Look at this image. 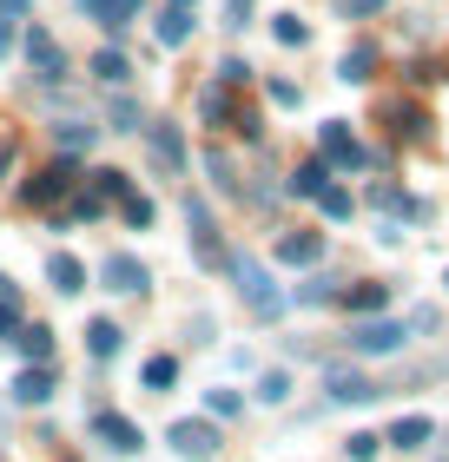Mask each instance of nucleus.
I'll list each match as a JSON object with an SVG mask.
<instances>
[{"instance_id":"41","label":"nucleus","mask_w":449,"mask_h":462,"mask_svg":"<svg viewBox=\"0 0 449 462\" xmlns=\"http://www.w3.org/2000/svg\"><path fill=\"white\" fill-rule=\"evenodd\" d=\"M99 212H106L99 192H80V199H73V218H99Z\"/></svg>"},{"instance_id":"10","label":"nucleus","mask_w":449,"mask_h":462,"mask_svg":"<svg viewBox=\"0 0 449 462\" xmlns=\"http://www.w3.org/2000/svg\"><path fill=\"white\" fill-rule=\"evenodd\" d=\"M145 139H153V159L165 165V172H185V139H179V125H145Z\"/></svg>"},{"instance_id":"32","label":"nucleus","mask_w":449,"mask_h":462,"mask_svg":"<svg viewBox=\"0 0 449 462\" xmlns=\"http://www.w3.org/2000/svg\"><path fill=\"white\" fill-rule=\"evenodd\" d=\"M285 396H291V376L285 370H265L258 376V403H285Z\"/></svg>"},{"instance_id":"8","label":"nucleus","mask_w":449,"mask_h":462,"mask_svg":"<svg viewBox=\"0 0 449 462\" xmlns=\"http://www.w3.org/2000/svg\"><path fill=\"white\" fill-rule=\"evenodd\" d=\"M67 192H73V159H60V165H47V172H33L27 185H20V199H27V205H53Z\"/></svg>"},{"instance_id":"44","label":"nucleus","mask_w":449,"mask_h":462,"mask_svg":"<svg viewBox=\"0 0 449 462\" xmlns=\"http://www.w3.org/2000/svg\"><path fill=\"white\" fill-rule=\"evenodd\" d=\"M7 47H14V20L0 14V53H7Z\"/></svg>"},{"instance_id":"28","label":"nucleus","mask_w":449,"mask_h":462,"mask_svg":"<svg viewBox=\"0 0 449 462\" xmlns=\"http://www.w3.org/2000/svg\"><path fill=\"white\" fill-rule=\"evenodd\" d=\"M106 113H113V125H119V133H145V113H139V99L113 93V106H106Z\"/></svg>"},{"instance_id":"11","label":"nucleus","mask_w":449,"mask_h":462,"mask_svg":"<svg viewBox=\"0 0 449 462\" xmlns=\"http://www.w3.org/2000/svg\"><path fill=\"white\" fill-rule=\"evenodd\" d=\"M47 284L60 291V298H73V291H87V264H80L73 251H53L47 258Z\"/></svg>"},{"instance_id":"24","label":"nucleus","mask_w":449,"mask_h":462,"mask_svg":"<svg viewBox=\"0 0 449 462\" xmlns=\"http://www.w3.org/2000/svg\"><path fill=\"white\" fill-rule=\"evenodd\" d=\"M344 304H351V318H377V310L390 304V291L383 284H357V291H344Z\"/></svg>"},{"instance_id":"43","label":"nucleus","mask_w":449,"mask_h":462,"mask_svg":"<svg viewBox=\"0 0 449 462\" xmlns=\"http://www.w3.org/2000/svg\"><path fill=\"white\" fill-rule=\"evenodd\" d=\"M20 330V304H0V337H14Z\"/></svg>"},{"instance_id":"30","label":"nucleus","mask_w":449,"mask_h":462,"mask_svg":"<svg viewBox=\"0 0 449 462\" xmlns=\"http://www.w3.org/2000/svg\"><path fill=\"white\" fill-rule=\"evenodd\" d=\"M271 33H277V47H304V40H311V27H304L297 14H277V20H271Z\"/></svg>"},{"instance_id":"3","label":"nucleus","mask_w":449,"mask_h":462,"mask_svg":"<svg viewBox=\"0 0 449 462\" xmlns=\"http://www.w3.org/2000/svg\"><path fill=\"white\" fill-rule=\"evenodd\" d=\"M20 47H27V67H33L40 87H60V79H67V53H60V40H53L47 27H27Z\"/></svg>"},{"instance_id":"9","label":"nucleus","mask_w":449,"mask_h":462,"mask_svg":"<svg viewBox=\"0 0 449 462\" xmlns=\"http://www.w3.org/2000/svg\"><path fill=\"white\" fill-rule=\"evenodd\" d=\"M73 7L87 14L93 27H106V33H126V27L139 20V7H145V0H73Z\"/></svg>"},{"instance_id":"46","label":"nucleus","mask_w":449,"mask_h":462,"mask_svg":"<svg viewBox=\"0 0 449 462\" xmlns=\"http://www.w3.org/2000/svg\"><path fill=\"white\" fill-rule=\"evenodd\" d=\"M443 284H449V271H443Z\"/></svg>"},{"instance_id":"22","label":"nucleus","mask_w":449,"mask_h":462,"mask_svg":"<svg viewBox=\"0 0 449 462\" xmlns=\"http://www.w3.org/2000/svg\"><path fill=\"white\" fill-rule=\"evenodd\" d=\"M119 337H126V330H119L113 318H93V324H87V350L99 356V364H106V356H119Z\"/></svg>"},{"instance_id":"15","label":"nucleus","mask_w":449,"mask_h":462,"mask_svg":"<svg viewBox=\"0 0 449 462\" xmlns=\"http://www.w3.org/2000/svg\"><path fill=\"white\" fill-rule=\"evenodd\" d=\"M93 139H99V125H93V119H67V125L53 133L60 159H80V152H93Z\"/></svg>"},{"instance_id":"40","label":"nucleus","mask_w":449,"mask_h":462,"mask_svg":"<svg viewBox=\"0 0 449 462\" xmlns=\"http://www.w3.org/2000/svg\"><path fill=\"white\" fill-rule=\"evenodd\" d=\"M245 79H251L245 60H225V67H219V87H245Z\"/></svg>"},{"instance_id":"2","label":"nucleus","mask_w":449,"mask_h":462,"mask_svg":"<svg viewBox=\"0 0 449 462\" xmlns=\"http://www.w3.org/2000/svg\"><path fill=\"white\" fill-rule=\"evenodd\" d=\"M344 344H351V356H390V350L410 344V330L390 324V318H357V324L344 330Z\"/></svg>"},{"instance_id":"34","label":"nucleus","mask_w":449,"mask_h":462,"mask_svg":"<svg viewBox=\"0 0 449 462\" xmlns=\"http://www.w3.org/2000/svg\"><path fill=\"white\" fill-rule=\"evenodd\" d=\"M205 410H211V416H239L245 396H239V390H205Z\"/></svg>"},{"instance_id":"42","label":"nucleus","mask_w":449,"mask_h":462,"mask_svg":"<svg viewBox=\"0 0 449 462\" xmlns=\"http://www.w3.org/2000/svg\"><path fill=\"white\" fill-rule=\"evenodd\" d=\"M390 0H344V20H363V14H383Z\"/></svg>"},{"instance_id":"21","label":"nucleus","mask_w":449,"mask_h":462,"mask_svg":"<svg viewBox=\"0 0 449 462\" xmlns=\"http://www.w3.org/2000/svg\"><path fill=\"white\" fill-rule=\"evenodd\" d=\"M87 73H99V79H106V87H126V79H133V60H126L119 47H99Z\"/></svg>"},{"instance_id":"16","label":"nucleus","mask_w":449,"mask_h":462,"mask_svg":"<svg viewBox=\"0 0 449 462\" xmlns=\"http://www.w3.org/2000/svg\"><path fill=\"white\" fill-rule=\"evenodd\" d=\"M430 436H436V423H430V416H397L383 443H397V449H423V443H430Z\"/></svg>"},{"instance_id":"26","label":"nucleus","mask_w":449,"mask_h":462,"mask_svg":"<svg viewBox=\"0 0 449 462\" xmlns=\"http://www.w3.org/2000/svg\"><path fill=\"white\" fill-rule=\"evenodd\" d=\"M370 205H377V212H403V218H416V212H423V205H410V199H403L390 179H383V185H370Z\"/></svg>"},{"instance_id":"5","label":"nucleus","mask_w":449,"mask_h":462,"mask_svg":"<svg viewBox=\"0 0 449 462\" xmlns=\"http://www.w3.org/2000/svg\"><path fill=\"white\" fill-rule=\"evenodd\" d=\"M317 145H324V165H337V172H357V165H363V145L351 139L344 119H324V125H317Z\"/></svg>"},{"instance_id":"7","label":"nucleus","mask_w":449,"mask_h":462,"mask_svg":"<svg viewBox=\"0 0 449 462\" xmlns=\"http://www.w3.org/2000/svg\"><path fill=\"white\" fill-rule=\"evenodd\" d=\"M173 449H179L185 462H211V456H219V430H211V423H192V416H179V423H173Z\"/></svg>"},{"instance_id":"33","label":"nucleus","mask_w":449,"mask_h":462,"mask_svg":"<svg viewBox=\"0 0 449 462\" xmlns=\"http://www.w3.org/2000/svg\"><path fill=\"white\" fill-rule=\"evenodd\" d=\"M93 192H99V199H126V172H119V165H99V172H93Z\"/></svg>"},{"instance_id":"20","label":"nucleus","mask_w":449,"mask_h":462,"mask_svg":"<svg viewBox=\"0 0 449 462\" xmlns=\"http://www.w3.org/2000/svg\"><path fill=\"white\" fill-rule=\"evenodd\" d=\"M14 344H20V356H27V364H47V356H53V330H47V324H20Z\"/></svg>"},{"instance_id":"38","label":"nucleus","mask_w":449,"mask_h":462,"mask_svg":"<svg viewBox=\"0 0 449 462\" xmlns=\"http://www.w3.org/2000/svg\"><path fill=\"white\" fill-rule=\"evenodd\" d=\"M265 93H271V106H297V99H304V93H297V79H271Z\"/></svg>"},{"instance_id":"27","label":"nucleus","mask_w":449,"mask_h":462,"mask_svg":"<svg viewBox=\"0 0 449 462\" xmlns=\"http://www.w3.org/2000/svg\"><path fill=\"white\" fill-rule=\"evenodd\" d=\"M199 113H205L211 125H231V119H239V113H231V93H225V87H205V93H199Z\"/></svg>"},{"instance_id":"37","label":"nucleus","mask_w":449,"mask_h":462,"mask_svg":"<svg viewBox=\"0 0 449 462\" xmlns=\"http://www.w3.org/2000/svg\"><path fill=\"white\" fill-rule=\"evenodd\" d=\"M377 443H383V436H370V430H357L351 443H344V456H351V462H370V456H377Z\"/></svg>"},{"instance_id":"13","label":"nucleus","mask_w":449,"mask_h":462,"mask_svg":"<svg viewBox=\"0 0 449 462\" xmlns=\"http://www.w3.org/2000/svg\"><path fill=\"white\" fill-rule=\"evenodd\" d=\"M93 436H99V443H113V449H139V443H145L139 423H126L119 410H99V416H93Z\"/></svg>"},{"instance_id":"19","label":"nucleus","mask_w":449,"mask_h":462,"mask_svg":"<svg viewBox=\"0 0 449 462\" xmlns=\"http://www.w3.org/2000/svg\"><path fill=\"white\" fill-rule=\"evenodd\" d=\"M337 298H344V278H331V271H317V278H304V284H297V304H337Z\"/></svg>"},{"instance_id":"1","label":"nucleus","mask_w":449,"mask_h":462,"mask_svg":"<svg viewBox=\"0 0 449 462\" xmlns=\"http://www.w3.org/2000/svg\"><path fill=\"white\" fill-rule=\"evenodd\" d=\"M225 271H231V284H239V298H245V310H251L258 324L285 318V291L271 284V271H265L258 258H245V251H239V258H225Z\"/></svg>"},{"instance_id":"39","label":"nucleus","mask_w":449,"mask_h":462,"mask_svg":"<svg viewBox=\"0 0 449 462\" xmlns=\"http://www.w3.org/2000/svg\"><path fill=\"white\" fill-rule=\"evenodd\" d=\"M225 27H231V33L251 27V0H225Z\"/></svg>"},{"instance_id":"35","label":"nucleus","mask_w":449,"mask_h":462,"mask_svg":"<svg viewBox=\"0 0 449 462\" xmlns=\"http://www.w3.org/2000/svg\"><path fill=\"white\" fill-rule=\"evenodd\" d=\"M126 225H133V231L153 225V199H145V192H126Z\"/></svg>"},{"instance_id":"12","label":"nucleus","mask_w":449,"mask_h":462,"mask_svg":"<svg viewBox=\"0 0 449 462\" xmlns=\"http://www.w3.org/2000/svg\"><path fill=\"white\" fill-rule=\"evenodd\" d=\"M324 390H331V403H370V396H383L370 376H357V370H331Z\"/></svg>"},{"instance_id":"45","label":"nucleus","mask_w":449,"mask_h":462,"mask_svg":"<svg viewBox=\"0 0 449 462\" xmlns=\"http://www.w3.org/2000/svg\"><path fill=\"white\" fill-rule=\"evenodd\" d=\"M165 7H179V14H192V7H199V0H165Z\"/></svg>"},{"instance_id":"29","label":"nucleus","mask_w":449,"mask_h":462,"mask_svg":"<svg viewBox=\"0 0 449 462\" xmlns=\"http://www.w3.org/2000/svg\"><path fill=\"white\" fill-rule=\"evenodd\" d=\"M317 205H324V218H337V225H344V218L357 212V199L344 192V185H324V192H317Z\"/></svg>"},{"instance_id":"36","label":"nucleus","mask_w":449,"mask_h":462,"mask_svg":"<svg viewBox=\"0 0 449 462\" xmlns=\"http://www.w3.org/2000/svg\"><path fill=\"white\" fill-rule=\"evenodd\" d=\"M205 172L219 179V192H239V179H231V159H225V152H205Z\"/></svg>"},{"instance_id":"18","label":"nucleus","mask_w":449,"mask_h":462,"mask_svg":"<svg viewBox=\"0 0 449 462\" xmlns=\"http://www.w3.org/2000/svg\"><path fill=\"white\" fill-rule=\"evenodd\" d=\"M285 185H291L297 199H317V192L331 185V165H324V159H304V165H297V172H291Z\"/></svg>"},{"instance_id":"17","label":"nucleus","mask_w":449,"mask_h":462,"mask_svg":"<svg viewBox=\"0 0 449 462\" xmlns=\"http://www.w3.org/2000/svg\"><path fill=\"white\" fill-rule=\"evenodd\" d=\"M47 396H53V370L47 364H40V370L27 364V370L14 376V403H47Z\"/></svg>"},{"instance_id":"23","label":"nucleus","mask_w":449,"mask_h":462,"mask_svg":"<svg viewBox=\"0 0 449 462\" xmlns=\"http://www.w3.org/2000/svg\"><path fill=\"white\" fill-rule=\"evenodd\" d=\"M370 73H377V47H351L337 60V79H344V87H357V79H370Z\"/></svg>"},{"instance_id":"6","label":"nucleus","mask_w":449,"mask_h":462,"mask_svg":"<svg viewBox=\"0 0 449 462\" xmlns=\"http://www.w3.org/2000/svg\"><path fill=\"white\" fill-rule=\"evenodd\" d=\"M185 225H192V245H199V264H211V271H219V264H225L219 225H211V212H205V199H192V192H185Z\"/></svg>"},{"instance_id":"14","label":"nucleus","mask_w":449,"mask_h":462,"mask_svg":"<svg viewBox=\"0 0 449 462\" xmlns=\"http://www.w3.org/2000/svg\"><path fill=\"white\" fill-rule=\"evenodd\" d=\"M324 258V238H317V231H285V238H277V264H317Z\"/></svg>"},{"instance_id":"25","label":"nucleus","mask_w":449,"mask_h":462,"mask_svg":"<svg viewBox=\"0 0 449 462\" xmlns=\"http://www.w3.org/2000/svg\"><path fill=\"white\" fill-rule=\"evenodd\" d=\"M185 40H192V14L165 7V14H159V47H185Z\"/></svg>"},{"instance_id":"31","label":"nucleus","mask_w":449,"mask_h":462,"mask_svg":"<svg viewBox=\"0 0 449 462\" xmlns=\"http://www.w3.org/2000/svg\"><path fill=\"white\" fill-rule=\"evenodd\" d=\"M179 383V356H153L145 364V390H173Z\"/></svg>"},{"instance_id":"4","label":"nucleus","mask_w":449,"mask_h":462,"mask_svg":"<svg viewBox=\"0 0 449 462\" xmlns=\"http://www.w3.org/2000/svg\"><path fill=\"white\" fill-rule=\"evenodd\" d=\"M99 284L119 291V298H145V291H153V271H145L133 251H113V258L99 264Z\"/></svg>"}]
</instances>
